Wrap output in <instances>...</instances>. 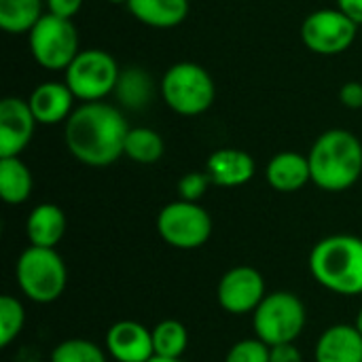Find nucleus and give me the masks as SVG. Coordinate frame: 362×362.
Instances as JSON below:
<instances>
[{
	"mask_svg": "<svg viewBox=\"0 0 362 362\" xmlns=\"http://www.w3.org/2000/svg\"><path fill=\"white\" fill-rule=\"evenodd\" d=\"M127 132L129 125L117 106L85 102L66 121L64 140L76 161L89 168H106L123 155Z\"/></svg>",
	"mask_w": 362,
	"mask_h": 362,
	"instance_id": "f257e3e1",
	"label": "nucleus"
},
{
	"mask_svg": "<svg viewBox=\"0 0 362 362\" xmlns=\"http://www.w3.org/2000/svg\"><path fill=\"white\" fill-rule=\"evenodd\" d=\"M312 182L329 193H339L358 182L362 174V142L348 129L322 132L310 148Z\"/></svg>",
	"mask_w": 362,
	"mask_h": 362,
	"instance_id": "f03ea898",
	"label": "nucleus"
},
{
	"mask_svg": "<svg viewBox=\"0 0 362 362\" xmlns=\"http://www.w3.org/2000/svg\"><path fill=\"white\" fill-rule=\"evenodd\" d=\"M314 280L331 293L354 297L362 293V240L354 235H329L310 252Z\"/></svg>",
	"mask_w": 362,
	"mask_h": 362,
	"instance_id": "7ed1b4c3",
	"label": "nucleus"
},
{
	"mask_svg": "<svg viewBox=\"0 0 362 362\" xmlns=\"http://www.w3.org/2000/svg\"><path fill=\"white\" fill-rule=\"evenodd\" d=\"M161 100L180 117L204 115L216 98V85L210 72L195 62H178L165 70L159 81Z\"/></svg>",
	"mask_w": 362,
	"mask_h": 362,
	"instance_id": "20e7f679",
	"label": "nucleus"
},
{
	"mask_svg": "<svg viewBox=\"0 0 362 362\" xmlns=\"http://www.w3.org/2000/svg\"><path fill=\"white\" fill-rule=\"evenodd\" d=\"M21 293L34 303L57 301L68 284V269L55 248L28 246L15 265Z\"/></svg>",
	"mask_w": 362,
	"mask_h": 362,
	"instance_id": "39448f33",
	"label": "nucleus"
},
{
	"mask_svg": "<svg viewBox=\"0 0 362 362\" xmlns=\"http://www.w3.org/2000/svg\"><path fill=\"white\" fill-rule=\"evenodd\" d=\"M305 322L308 312L303 301L288 291L267 293L252 314L255 335L269 348L295 344V339L303 333Z\"/></svg>",
	"mask_w": 362,
	"mask_h": 362,
	"instance_id": "423d86ee",
	"label": "nucleus"
},
{
	"mask_svg": "<svg viewBox=\"0 0 362 362\" xmlns=\"http://www.w3.org/2000/svg\"><path fill=\"white\" fill-rule=\"evenodd\" d=\"M28 45L34 62L51 72L68 70L78 55V32L72 19L45 13L28 34Z\"/></svg>",
	"mask_w": 362,
	"mask_h": 362,
	"instance_id": "0eeeda50",
	"label": "nucleus"
},
{
	"mask_svg": "<svg viewBox=\"0 0 362 362\" xmlns=\"http://www.w3.org/2000/svg\"><path fill=\"white\" fill-rule=\"evenodd\" d=\"M66 85L74 93L76 100L85 102H102L106 95L115 93L117 81L121 76V68L117 59L104 49H81L74 62L68 66Z\"/></svg>",
	"mask_w": 362,
	"mask_h": 362,
	"instance_id": "6e6552de",
	"label": "nucleus"
},
{
	"mask_svg": "<svg viewBox=\"0 0 362 362\" xmlns=\"http://www.w3.org/2000/svg\"><path fill=\"white\" fill-rule=\"evenodd\" d=\"M157 231L165 244L178 250L202 248L212 235V218L206 208L191 202H172L159 210Z\"/></svg>",
	"mask_w": 362,
	"mask_h": 362,
	"instance_id": "1a4fd4ad",
	"label": "nucleus"
},
{
	"mask_svg": "<svg viewBox=\"0 0 362 362\" xmlns=\"http://www.w3.org/2000/svg\"><path fill=\"white\" fill-rule=\"evenodd\" d=\"M358 32L361 25L339 8H318L301 23L303 45L318 55H339L348 51Z\"/></svg>",
	"mask_w": 362,
	"mask_h": 362,
	"instance_id": "9d476101",
	"label": "nucleus"
},
{
	"mask_svg": "<svg viewBox=\"0 0 362 362\" xmlns=\"http://www.w3.org/2000/svg\"><path fill=\"white\" fill-rule=\"evenodd\" d=\"M265 280L261 272L248 265H240L229 269L218 282V303L227 314L244 316L255 314V310L265 299Z\"/></svg>",
	"mask_w": 362,
	"mask_h": 362,
	"instance_id": "9b49d317",
	"label": "nucleus"
},
{
	"mask_svg": "<svg viewBox=\"0 0 362 362\" xmlns=\"http://www.w3.org/2000/svg\"><path fill=\"white\" fill-rule=\"evenodd\" d=\"M36 123L28 100L4 98L0 102V159L19 157L32 142Z\"/></svg>",
	"mask_w": 362,
	"mask_h": 362,
	"instance_id": "f8f14e48",
	"label": "nucleus"
},
{
	"mask_svg": "<svg viewBox=\"0 0 362 362\" xmlns=\"http://www.w3.org/2000/svg\"><path fill=\"white\" fill-rule=\"evenodd\" d=\"M106 350L117 362H148L155 356L153 331L136 320L115 322L106 333Z\"/></svg>",
	"mask_w": 362,
	"mask_h": 362,
	"instance_id": "ddd939ff",
	"label": "nucleus"
},
{
	"mask_svg": "<svg viewBox=\"0 0 362 362\" xmlns=\"http://www.w3.org/2000/svg\"><path fill=\"white\" fill-rule=\"evenodd\" d=\"M74 100L76 98L66 83L47 81L32 89L28 104L40 125H57L70 119L74 112Z\"/></svg>",
	"mask_w": 362,
	"mask_h": 362,
	"instance_id": "4468645a",
	"label": "nucleus"
},
{
	"mask_svg": "<svg viewBox=\"0 0 362 362\" xmlns=\"http://www.w3.org/2000/svg\"><path fill=\"white\" fill-rule=\"evenodd\" d=\"M257 163L250 153L242 148H218L208 157L206 174L210 176L212 185L233 189L242 187L252 180Z\"/></svg>",
	"mask_w": 362,
	"mask_h": 362,
	"instance_id": "2eb2a0df",
	"label": "nucleus"
},
{
	"mask_svg": "<svg viewBox=\"0 0 362 362\" xmlns=\"http://www.w3.org/2000/svg\"><path fill=\"white\" fill-rule=\"evenodd\" d=\"M265 180L280 193H295L312 182L310 159L297 151H282L269 159L265 168Z\"/></svg>",
	"mask_w": 362,
	"mask_h": 362,
	"instance_id": "dca6fc26",
	"label": "nucleus"
},
{
	"mask_svg": "<svg viewBox=\"0 0 362 362\" xmlns=\"http://www.w3.org/2000/svg\"><path fill=\"white\" fill-rule=\"evenodd\" d=\"M316 362H362V335L354 325H333L316 341Z\"/></svg>",
	"mask_w": 362,
	"mask_h": 362,
	"instance_id": "f3484780",
	"label": "nucleus"
},
{
	"mask_svg": "<svg viewBox=\"0 0 362 362\" xmlns=\"http://www.w3.org/2000/svg\"><path fill=\"white\" fill-rule=\"evenodd\" d=\"M68 229L66 214L55 204H38L25 218V235L30 246L55 248Z\"/></svg>",
	"mask_w": 362,
	"mask_h": 362,
	"instance_id": "a211bd4d",
	"label": "nucleus"
},
{
	"mask_svg": "<svg viewBox=\"0 0 362 362\" xmlns=\"http://www.w3.org/2000/svg\"><path fill=\"white\" fill-rule=\"evenodd\" d=\"M127 11L140 23L157 30L180 25L191 8L189 0H127Z\"/></svg>",
	"mask_w": 362,
	"mask_h": 362,
	"instance_id": "6ab92c4d",
	"label": "nucleus"
},
{
	"mask_svg": "<svg viewBox=\"0 0 362 362\" xmlns=\"http://www.w3.org/2000/svg\"><path fill=\"white\" fill-rule=\"evenodd\" d=\"M155 91L157 87L153 76L140 66H129L121 70V76L115 87V98L121 106L129 110H142L153 102Z\"/></svg>",
	"mask_w": 362,
	"mask_h": 362,
	"instance_id": "aec40b11",
	"label": "nucleus"
},
{
	"mask_svg": "<svg viewBox=\"0 0 362 362\" xmlns=\"http://www.w3.org/2000/svg\"><path fill=\"white\" fill-rule=\"evenodd\" d=\"M34 178L30 168L19 157L0 159V197L8 206H19L30 199Z\"/></svg>",
	"mask_w": 362,
	"mask_h": 362,
	"instance_id": "412c9836",
	"label": "nucleus"
},
{
	"mask_svg": "<svg viewBox=\"0 0 362 362\" xmlns=\"http://www.w3.org/2000/svg\"><path fill=\"white\" fill-rule=\"evenodd\" d=\"M42 15V0H0V28L6 34H30Z\"/></svg>",
	"mask_w": 362,
	"mask_h": 362,
	"instance_id": "4be33fe9",
	"label": "nucleus"
},
{
	"mask_svg": "<svg viewBox=\"0 0 362 362\" xmlns=\"http://www.w3.org/2000/svg\"><path fill=\"white\" fill-rule=\"evenodd\" d=\"M165 144L163 138L151 129V127H129L127 138H125V148L123 155L136 163L151 165L157 163L163 157Z\"/></svg>",
	"mask_w": 362,
	"mask_h": 362,
	"instance_id": "5701e85b",
	"label": "nucleus"
},
{
	"mask_svg": "<svg viewBox=\"0 0 362 362\" xmlns=\"http://www.w3.org/2000/svg\"><path fill=\"white\" fill-rule=\"evenodd\" d=\"M189 346L187 327L178 320H161L153 329V348L155 356L161 358H182Z\"/></svg>",
	"mask_w": 362,
	"mask_h": 362,
	"instance_id": "b1692460",
	"label": "nucleus"
},
{
	"mask_svg": "<svg viewBox=\"0 0 362 362\" xmlns=\"http://www.w3.org/2000/svg\"><path fill=\"white\" fill-rule=\"evenodd\" d=\"M25 325V310L21 301L13 295L0 297V346L8 348Z\"/></svg>",
	"mask_w": 362,
	"mask_h": 362,
	"instance_id": "393cba45",
	"label": "nucleus"
},
{
	"mask_svg": "<svg viewBox=\"0 0 362 362\" xmlns=\"http://www.w3.org/2000/svg\"><path fill=\"white\" fill-rule=\"evenodd\" d=\"M51 362H108L104 350L89 339H66L51 352Z\"/></svg>",
	"mask_w": 362,
	"mask_h": 362,
	"instance_id": "a878e982",
	"label": "nucleus"
},
{
	"mask_svg": "<svg viewBox=\"0 0 362 362\" xmlns=\"http://www.w3.org/2000/svg\"><path fill=\"white\" fill-rule=\"evenodd\" d=\"M269 354L272 348L263 344L259 337H252L233 344L231 350L227 352L225 362H269Z\"/></svg>",
	"mask_w": 362,
	"mask_h": 362,
	"instance_id": "bb28decb",
	"label": "nucleus"
},
{
	"mask_svg": "<svg viewBox=\"0 0 362 362\" xmlns=\"http://www.w3.org/2000/svg\"><path fill=\"white\" fill-rule=\"evenodd\" d=\"M210 185H212V180L206 172H189L178 180V195L182 202L197 204L206 195Z\"/></svg>",
	"mask_w": 362,
	"mask_h": 362,
	"instance_id": "cd10ccee",
	"label": "nucleus"
},
{
	"mask_svg": "<svg viewBox=\"0 0 362 362\" xmlns=\"http://www.w3.org/2000/svg\"><path fill=\"white\" fill-rule=\"evenodd\" d=\"M45 2H47V8H49L51 15H57V17H64V19H72L83 8L85 0H45Z\"/></svg>",
	"mask_w": 362,
	"mask_h": 362,
	"instance_id": "c85d7f7f",
	"label": "nucleus"
},
{
	"mask_svg": "<svg viewBox=\"0 0 362 362\" xmlns=\"http://www.w3.org/2000/svg\"><path fill=\"white\" fill-rule=\"evenodd\" d=\"M339 100L344 106L348 108H362V83L358 81H350L339 89Z\"/></svg>",
	"mask_w": 362,
	"mask_h": 362,
	"instance_id": "c756f323",
	"label": "nucleus"
},
{
	"mask_svg": "<svg viewBox=\"0 0 362 362\" xmlns=\"http://www.w3.org/2000/svg\"><path fill=\"white\" fill-rule=\"evenodd\" d=\"M269 362H303V356L295 344H282V346L272 348Z\"/></svg>",
	"mask_w": 362,
	"mask_h": 362,
	"instance_id": "7c9ffc66",
	"label": "nucleus"
},
{
	"mask_svg": "<svg viewBox=\"0 0 362 362\" xmlns=\"http://www.w3.org/2000/svg\"><path fill=\"white\" fill-rule=\"evenodd\" d=\"M337 8L344 11L352 21L362 25V0H337Z\"/></svg>",
	"mask_w": 362,
	"mask_h": 362,
	"instance_id": "2f4dec72",
	"label": "nucleus"
},
{
	"mask_svg": "<svg viewBox=\"0 0 362 362\" xmlns=\"http://www.w3.org/2000/svg\"><path fill=\"white\" fill-rule=\"evenodd\" d=\"M148 362H182V358H161V356H153Z\"/></svg>",
	"mask_w": 362,
	"mask_h": 362,
	"instance_id": "473e14b6",
	"label": "nucleus"
},
{
	"mask_svg": "<svg viewBox=\"0 0 362 362\" xmlns=\"http://www.w3.org/2000/svg\"><path fill=\"white\" fill-rule=\"evenodd\" d=\"M354 327L358 329V333L362 335V308H361V312H358V316H356V322H354Z\"/></svg>",
	"mask_w": 362,
	"mask_h": 362,
	"instance_id": "72a5a7b5",
	"label": "nucleus"
},
{
	"mask_svg": "<svg viewBox=\"0 0 362 362\" xmlns=\"http://www.w3.org/2000/svg\"><path fill=\"white\" fill-rule=\"evenodd\" d=\"M106 2H112V4H127V0H106Z\"/></svg>",
	"mask_w": 362,
	"mask_h": 362,
	"instance_id": "f704fd0d",
	"label": "nucleus"
},
{
	"mask_svg": "<svg viewBox=\"0 0 362 362\" xmlns=\"http://www.w3.org/2000/svg\"><path fill=\"white\" fill-rule=\"evenodd\" d=\"M361 36H362V25H361Z\"/></svg>",
	"mask_w": 362,
	"mask_h": 362,
	"instance_id": "c9c22d12",
	"label": "nucleus"
}]
</instances>
